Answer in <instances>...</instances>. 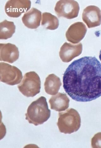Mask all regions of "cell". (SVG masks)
<instances>
[{
	"mask_svg": "<svg viewBox=\"0 0 101 148\" xmlns=\"http://www.w3.org/2000/svg\"><path fill=\"white\" fill-rule=\"evenodd\" d=\"M63 83L65 92L76 101L96 99L101 96V64L95 57L74 61L66 70Z\"/></svg>",
	"mask_w": 101,
	"mask_h": 148,
	"instance_id": "1",
	"label": "cell"
},
{
	"mask_svg": "<svg viewBox=\"0 0 101 148\" xmlns=\"http://www.w3.org/2000/svg\"><path fill=\"white\" fill-rule=\"evenodd\" d=\"M25 115L26 120L36 126L46 121L50 117V111L48 108L46 99L41 96L32 103Z\"/></svg>",
	"mask_w": 101,
	"mask_h": 148,
	"instance_id": "2",
	"label": "cell"
},
{
	"mask_svg": "<svg viewBox=\"0 0 101 148\" xmlns=\"http://www.w3.org/2000/svg\"><path fill=\"white\" fill-rule=\"evenodd\" d=\"M57 125L61 133L65 134L73 133L77 131L81 127L80 115L77 110L73 108L59 112Z\"/></svg>",
	"mask_w": 101,
	"mask_h": 148,
	"instance_id": "3",
	"label": "cell"
},
{
	"mask_svg": "<svg viewBox=\"0 0 101 148\" xmlns=\"http://www.w3.org/2000/svg\"><path fill=\"white\" fill-rule=\"evenodd\" d=\"M18 88L25 96L28 97H34L40 92L41 81L39 76L34 72L26 73Z\"/></svg>",
	"mask_w": 101,
	"mask_h": 148,
	"instance_id": "4",
	"label": "cell"
},
{
	"mask_svg": "<svg viewBox=\"0 0 101 148\" xmlns=\"http://www.w3.org/2000/svg\"><path fill=\"white\" fill-rule=\"evenodd\" d=\"M0 71L1 82L8 85L19 84L23 78L22 73L20 69L7 63H0Z\"/></svg>",
	"mask_w": 101,
	"mask_h": 148,
	"instance_id": "5",
	"label": "cell"
},
{
	"mask_svg": "<svg viewBox=\"0 0 101 148\" xmlns=\"http://www.w3.org/2000/svg\"><path fill=\"white\" fill-rule=\"evenodd\" d=\"M79 10L78 3L73 1H60L57 2L55 8L59 17H63L69 19L77 17Z\"/></svg>",
	"mask_w": 101,
	"mask_h": 148,
	"instance_id": "6",
	"label": "cell"
},
{
	"mask_svg": "<svg viewBox=\"0 0 101 148\" xmlns=\"http://www.w3.org/2000/svg\"><path fill=\"white\" fill-rule=\"evenodd\" d=\"M31 6L30 1H9L5 5V11L8 16L18 18L29 10Z\"/></svg>",
	"mask_w": 101,
	"mask_h": 148,
	"instance_id": "7",
	"label": "cell"
},
{
	"mask_svg": "<svg viewBox=\"0 0 101 148\" xmlns=\"http://www.w3.org/2000/svg\"><path fill=\"white\" fill-rule=\"evenodd\" d=\"M82 18L88 28L99 26L101 24V11L96 6H88L84 9Z\"/></svg>",
	"mask_w": 101,
	"mask_h": 148,
	"instance_id": "8",
	"label": "cell"
},
{
	"mask_svg": "<svg viewBox=\"0 0 101 148\" xmlns=\"http://www.w3.org/2000/svg\"><path fill=\"white\" fill-rule=\"evenodd\" d=\"M20 53L18 48L11 43L0 44V60L12 63L19 58Z\"/></svg>",
	"mask_w": 101,
	"mask_h": 148,
	"instance_id": "9",
	"label": "cell"
},
{
	"mask_svg": "<svg viewBox=\"0 0 101 148\" xmlns=\"http://www.w3.org/2000/svg\"><path fill=\"white\" fill-rule=\"evenodd\" d=\"M42 17V12L36 8H33L25 14L22 18L24 25L31 29H36L39 27Z\"/></svg>",
	"mask_w": 101,
	"mask_h": 148,
	"instance_id": "10",
	"label": "cell"
},
{
	"mask_svg": "<svg viewBox=\"0 0 101 148\" xmlns=\"http://www.w3.org/2000/svg\"><path fill=\"white\" fill-rule=\"evenodd\" d=\"M69 99L66 95L62 93L53 96L49 101L50 108L56 111H64L69 107Z\"/></svg>",
	"mask_w": 101,
	"mask_h": 148,
	"instance_id": "11",
	"label": "cell"
},
{
	"mask_svg": "<svg viewBox=\"0 0 101 148\" xmlns=\"http://www.w3.org/2000/svg\"><path fill=\"white\" fill-rule=\"evenodd\" d=\"M61 85L62 83L59 77L54 74L48 75L44 83L45 92L50 95H55L57 94Z\"/></svg>",
	"mask_w": 101,
	"mask_h": 148,
	"instance_id": "12",
	"label": "cell"
},
{
	"mask_svg": "<svg viewBox=\"0 0 101 148\" xmlns=\"http://www.w3.org/2000/svg\"><path fill=\"white\" fill-rule=\"evenodd\" d=\"M77 47L72 45L70 44L65 43L61 47L59 52V56L63 62H69L77 54Z\"/></svg>",
	"mask_w": 101,
	"mask_h": 148,
	"instance_id": "13",
	"label": "cell"
},
{
	"mask_svg": "<svg viewBox=\"0 0 101 148\" xmlns=\"http://www.w3.org/2000/svg\"><path fill=\"white\" fill-rule=\"evenodd\" d=\"M15 26L13 22L5 20L0 23V39L7 40L15 33Z\"/></svg>",
	"mask_w": 101,
	"mask_h": 148,
	"instance_id": "14",
	"label": "cell"
},
{
	"mask_svg": "<svg viewBox=\"0 0 101 148\" xmlns=\"http://www.w3.org/2000/svg\"><path fill=\"white\" fill-rule=\"evenodd\" d=\"M42 25L47 29L54 30L58 27L59 20L55 16L49 13L44 12L42 15Z\"/></svg>",
	"mask_w": 101,
	"mask_h": 148,
	"instance_id": "15",
	"label": "cell"
},
{
	"mask_svg": "<svg viewBox=\"0 0 101 148\" xmlns=\"http://www.w3.org/2000/svg\"><path fill=\"white\" fill-rule=\"evenodd\" d=\"M91 143L93 148H101V132L94 135L91 139Z\"/></svg>",
	"mask_w": 101,
	"mask_h": 148,
	"instance_id": "16",
	"label": "cell"
},
{
	"mask_svg": "<svg viewBox=\"0 0 101 148\" xmlns=\"http://www.w3.org/2000/svg\"><path fill=\"white\" fill-rule=\"evenodd\" d=\"M99 58L100 60L101 61V50H100V51Z\"/></svg>",
	"mask_w": 101,
	"mask_h": 148,
	"instance_id": "17",
	"label": "cell"
}]
</instances>
